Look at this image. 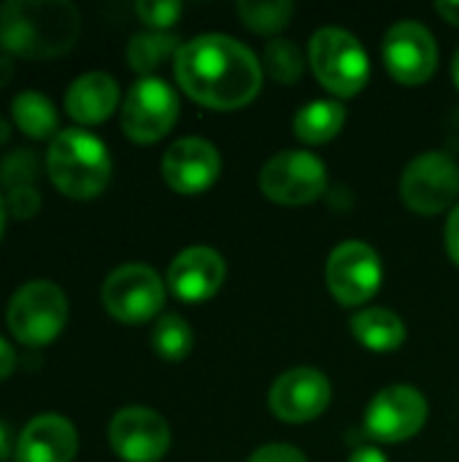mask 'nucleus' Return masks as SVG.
I'll return each mask as SVG.
<instances>
[{
  "label": "nucleus",
  "instance_id": "nucleus-25",
  "mask_svg": "<svg viewBox=\"0 0 459 462\" xmlns=\"http://www.w3.org/2000/svg\"><path fill=\"white\" fill-rule=\"evenodd\" d=\"M262 70L276 84H298L306 70L303 49L289 38H273L262 51Z\"/></svg>",
  "mask_w": 459,
  "mask_h": 462
},
{
  "label": "nucleus",
  "instance_id": "nucleus-15",
  "mask_svg": "<svg viewBox=\"0 0 459 462\" xmlns=\"http://www.w3.org/2000/svg\"><path fill=\"white\" fill-rule=\"evenodd\" d=\"M222 173L219 149L197 135L179 138L162 157V179L179 195H200L216 184Z\"/></svg>",
  "mask_w": 459,
  "mask_h": 462
},
{
  "label": "nucleus",
  "instance_id": "nucleus-13",
  "mask_svg": "<svg viewBox=\"0 0 459 462\" xmlns=\"http://www.w3.org/2000/svg\"><path fill=\"white\" fill-rule=\"evenodd\" d=\"M108 444L124 462H160L170 449V428L149 406H124L108 425Z\"/></svg>",
  "mask_w": 459,
  "mask_h": 462
},
{
  "label": "nucleus",
  "instance_id": "nucleus-22",
  "mask_svg": "<svg viewBox=\"0 0 459 462\" xmlns=\"http://www.w3.org/2000/svg\"><path fill=\"white\" fill-rule=\"evenodd\" d=\"M179 49L181 41L173 32H157V30L135 32L127 43V62L141 79H149L165 60L176 57Z\"/></svg>",
  "mask_w": 459,
  "mask_h": 462
},
{
  "label": "nucleus",
  "instance_id": "nucleus-17",
  "mask_svg": "<svg viewBox=\"0 0 459 462\" xmlns=\"http://www.w3.org/2000/svg\"><path fill=\"white\" fill-rule=\"evenodd\" d=\"M78 452V433L70 420L60 414H41L24 425L14 444L16 462H73Z\"/></svg>",
  "mask_w": 459,
  "mask_h": 462
},
{
  "label": "nucleus",
  "instance_id": "nucleus-24",
  "mask_svg": "<svg viewBox=\"0 0 459 462\" xmlns=\"http://www.w3.org/2000/svg\"><path fill=\"white\" fill-rule=\"evenodd\" d=\"M235 11L252 32L276 35L289 24L295 5L289 0H241Z\"/></svg>",
  "mask_w": 459,
  "mask_h": 462
},
{
  "label": "nucleus",
  "instance_id": "nucleus-6",
  "mask_svg": "<svg viewBox=\"0 0 459 462\" xmlns=\"http://www.w3.org/2000/svg\"><path fill=\"white\" fill-rule=\"evenodd\" d=\"M260 189L279 206H306L325 195L327 165L306 149H284L260 171Z\"/></svg>",
  "mask_w": 459,
  "mask_h": 462
},
{
  "label": "nucleus",
  "instance_id": "nucleus-3",
  "mask_svg": "<svg viewBox=\"0 0 459 462\" xmlns=\"http://www.w3.org/2000/svg\"><path fill=\"white\" fill-rule=\"evenodd\" d=\"M111 154L89 130H60L46 149L49 181L70 200H92L111 181Z\"/></svg>",
  "mask_w": 459,
  "mask_h": 462
},
{
  "label": "nucleus",
  "instance_id": "nucleus-2",
  "mask_svg": "<svg viewBox=\"0 0 459 462\" xmlns=\"http://www.w3.org/2000/svg\"><path fill=\"white\" fill-rule=\"evenodd\" d=\"M81 14L68 0H8L0 8V46L24 60H51L73 49Z\"/></svg>",
  "mask_w": 459,
  "mask_h": 462
},
{
  "label": "nucleus",
  "instance_id": "nucleus-29",
  "mask_svg": "<svg viewBox=\"0 0 459 462\" xmlns=\"http://www.w3.org/2000/svg\"><path fill=\"white\" fill-rule=\"evenodd\" d=\"M246 462H308L306 455L292 444H265L254 449Z\"/></svg>",
  "mask_w": 459,
  "mask_h": 462
},
{
  "label": "nucleus",
  "instance_id": "nucleus-5",
  "mask_svg": "<svg viewBox=\"0 0 459 462\" xmlns=\"http://www.w3.org/2000/svg\"><path fill=\"white\" fill-rule=\"evenodd\" d=\"M68 322V298L49 279H32L22 284L5 309V325L11 336L24 346L51 344Z\"/></svg>",
  "mask_w": 459,
  "mask_h": 462
},
{
  "label": "nucleus",
  "instance_id": "nucleus-4",
  "mask_svg": "<svg viewBox=\"0 0 459 462\" xmlns=\"http://www.w3.org/2000/svg\"><path fill=\"white\" fill-rule=\"evenodd\" d=\"M308 65L335 97H354L371 79V60L357 35L344 27H319L308 41Z\"/></svg>",
  "mask_w": 459,
  "mask_h": 462
},
{
  "label": "nucleus",
  "instance_id": "nucleus-32",
  "mask_svg": "<svg viewBox=\"0 0 459 462\" xmlns=\"http://www.w3.org/2000/svg\"><path fill=\"white\" fill-rule=\"evenodd\" d=\"M433 8H436V14H441L449 24L459 27V0H438Z\"/></svg>",
  "mask_w": 459,
  "mask_h": 462
},
{
  "label": "nucleus",
  "instance_id": "nucleus-27",
  "mask_svg": "<svg viewBox=\"0 0 459 462\" xmlns=\"http://www.w3.org/2000/svg\"><path fill=\"white\" fill-rule=\"evenodd\" d=\"M181 11L184 5L179 0H138L135 3L138 19L157 32H168L181 19Z\"/></svg>",
  "mask_w": 459,
  "mask_h": 462
},
{
  "label": "nucleus",
  "instance_id": "nucleus-38",
  "mask_svg": "<svg viewBox=\"0 0 459 462\" xmlns=\"http://www.w3.org/2000/svg\"><path fill=\"white\" fill-rule=\"evenodd\" d=\"M8 141V122L0 116V143H5Z\"/></svg>",
  "mask_w": 459,
  "mask_h": 462
},
{
  "label": "nucleus",
  "instance_id": "nucleus-12",
  "mask_svg": "<svg viewBox=\"0 0 459 462\" xmlns=\"http://www.w3.org/2000/svg\"><path fill=\"white\" fill-rule=\"evenodd\" d=\"M384 65L390 76L406 87H419L433 79L438 68L436 35L419 19H400L384 32Z\"/></svg>",
  "mask_w": 459,
  "mask_h": 462
},
{
  "label": "nucleus",
  "instance_id": "nucleus-19",
  "mask_svg": "<svg viewBox=\"0 0 459 462\" xmlns=\"http://www.w3.org/2000/svg\"><path fill=\"white\" fill-rule=\"evenodd\" d=\"M349 330H352V336H354L368 352H376V355L398 352V349L406 344V336H409L403 319H400L395 311L381 309V306L360 309V311L352 317Z\"/></svg>",
  "mask_w": 459,
  "mask_h": 462
},
{
  "label": "nucleus",
  "instance_id": "nucleus-7",
  "mask_svg": "<svg viewBox=\"0 0 459 462\" xmlns=\"http://www.w3.org/2000/svg\"><path fill=\"white\" fill-rule=\"evenodd\" d=\"M103 306L122 325H143L165 306V282L143 263H127L103 282Z\"/></svg>",
  "mask_w": 459,
  "mask_h": 462
},
{
  "label": "nucleus",
  "instance_id": "nucleus-1",
  "mask_svg": "<svg viewBox=\"0 0 459 462\" xmlns=\"http://www.w3.org/2000/svg\"><path fill=\"white\" fill-rule=\"evenodd\" d=\"M179 87L200 106L235 111L262 89V65L241 41L222 32H203L181 43L173 57Z\"/></svg>",
  "mask_w": 459,
  "mask_h": 462
},
{
  "label": "nucleus",
  "instance_id": "nucleus-34",
  "mask_svg": "<svg viewBox=\"0 0 459 462\" xmlns=\"http://www.w3.org/2000/svg\"><path fill=\"white\" fill-rule=\"evenodd\" d=\"M11 79H14V60H11V54L0 51V89H3Z\"/></svg>",
  "mask_w": 459,
  "mask_h": 462
},
{
  "label": "nucleus",
  "instance_id": "nucleus-23",
  "mask_svg": "<svg viewBox=\"0 0 459 462\" xmlns=\"http://www.w3.org/2000/svg\"><path fill=\"white\" fill-rule=\"evenodd\" d=\"M195 346V333L189 328V322L179 314H165L154 322L151 330V349L168 360V363H179L184 357H189Z\"/></svg>",
  "mask_w": 459,
  "mask_h": 462
},
{
  "label": "nucleus",
  "instance_id": "nucleus-11",
  "mask_svg": "<svg viewBox=\"0 0 459 462\" xmlns=\"http://www.w3.org/2000/svg\"><path fill=\"white\" fill-rule=\"evenodd\" d=\"M427 422V398L411 384H392L365 409V433L379 444H403Z\"/></svg>",
  "mask_w": 459,
  "mask_h": 462
},
{
  "label": "nucleus",
  "instance_id": "nucleus-37",
  "mask_svg": "<svg viewBox=\"0 0 459 462\" xmlns=\"http://www.w3.org/2000/svg\"><path fill=\"white\" fill-rule=\"evenodd\" d=\"M452 79H454V84H457L459 89V49L457 54H454V60H452Z\"/></svg>",
  "mask_w": 459,
  "mask_h": 462
},
{
  "label": "nucleus",
  "instance_id": "nucleus-35",
  "mask_svg": "<svg viewBox=\"0 0 459 462\" xmlns=\"http://www.w3.org/2000/svg\"><path fill=\"white\" fill-rule=\"evenodd\" d=\"M8 455H14V447H11V433H8V428L0 422V460H8Z\"/></svg>",
  "mask_w": 459,
  "mask_h": 462
},
{
  "label": "nucleus",
  "instance_id": "nucleus-9",
  "mask_svg": "<svg viewBox=\"0 0 459 462\" xmlns=\"http://www.w3.org/2000/svg\"><path fill=\"white\" fill-rule=\"evenodd\" d=\"M325 279H327V290L341 306L357 309L379 295L384 282V265L371 244L344 241L330 252L325 265Z\"/></svg>",
  "mask_w": 459,
  "mask_h": 462
},
{
  "label": "nucleus",
  "instance_id": "nucleus-36",
  "mask_svg": "<svg viewBox=\"0 0 459 462\" xmlns=\"http://www.w3.org/2000/svg\"><path fill=\"white\" fill-rule=\"evenodd\" d=\"M5 219H8V208H5V198L0 195V238L5 233Z\"/></svg>",
  "mask_w": 459,
  "mask_h": 462
},
{
  "label": "nucleus",
  "instance_id": "nucleus-14",
  "mask_svg": "<svg viewBox=\"0 0 459 462\" xmlns=\"http://www.w3.org/2000/svg\"><path fill=\"white\" fill-rule=\"evenodd\" d=\"M333 401L330 379L311 365H298L281 374L271 387V411L276 420L289 425H303L327 411Z\"/></svg>",
  "mask_w": 459,
  "mask_h": 462
},
{
  "label": "nucleus",
  "instance_id": "nucleus-28",
  "mask_svg": "<svg viewBox=\"0 0 459 462\" xmlns=\"http://www.w3.org/2000/svg\"><path fill=\"white\" fill-rule=\"evenodd\" d=\"M5 208L16 219L35 217L38 208H41V192H38V187L35 184H22V187L5 189Z\"/></svg>",
  "mask_w": 459,
  "mask_h": 462
},
{
  "label": "nucleus",
  "instance_id": "nucleus-16",
  "mask_svg": "<svg viewBox=\"0 0 459 462\" xmlns=\"http://www.w3.org/2000/svg\"><path fill=\"white\" fill-rule=\"evenodd\" d=\"M227 276L225 257L211 246H189L179 252L168 268V290L181 303H206L211 300Z\"/></svg>",
  "mask_w": 459,
  "mask_h": 462
},
{
  "label": "nucleus",
  "instance_id": "nucleus-8",
  "mask_svg": "<svg viewBox=\"0 0 459 462\" xmlns=\"http://www.w3.org/2000/svg\"><path fill=\"white\" fill-rule=\"evenodd\" d=\"M179 95L165 79H138L122 100V130L133 143H157L179 122Z\"/></svg>",
  "mask_w": 459,
  "mask_h": 462
},
{
  "label": "nucleus",
  "instance_id": "nucleus-30",
  "mask_svg": "<svg viewBox=\"0 0 459 462\" xmlns=\"http://www.w3.org/2000/svg\"><path fill=\"white\" fill-rule=\"evenodd\" d=\"M446 252H449L452 263L459 268V206L452 208L449 222H446Z\"/></svg>",
  "mask_w": 459,
  "mask_h": 462
},
{
  "label": "nucleus",
  "instance_id": "nucleus-18",
  "mask_svg": "<svg viewBox=\"0 0 459 462\" xmlns=\"http://www.w3.org/2000/svg\"><path fill=\"white\" fill-rule=\"evenodd\" d=\"M68 116L78 125H100L119 108V84L111 73L89 70L65 92Z\"/></svg>",
  "mask_w": 459,
  "mask_h": 462
},
{
  "label": "nucleus",
  "instance_id": "nucleus-31",
  "mask_svg": "<svg viewBox=\"0 0 459 462\" xmlns=\"http://www.w3.org/2000/svg\"><path fill=\"white\" fill-rule=\"evenodd\" d=\"M16 368V355L11 349V344L0 336V379H8Z\"/></svg>",
  "mask_w": 459,
  "mask_h": 462
},
{
  "label": "nucleus",
  "instance_id": "nucleus-10",
  "mask_svg": "<svg viewBox=\"0 0 459 462\" xmlns=\"http://www.w3.org/2000/svg\"><path fill=\"white\" fill-rule=\"evenodd\" d=\"M403 203L419 217L444 214L459 195V165L446 152L414 157L400 179Z\"/></svg>",
  "mask_w": 459,
  "mask_h": 462
},
{
  "label": "nucleus",
  "instance_id": "nucleus-20",
  "mask_svg": "<svg viewBox=\"0 0 459 462\" xmlns=\"http://www.w3.org/2000/svg\"><path fill=\"white\" fill-rule=\"evenodd\" d=\"M346 125V108L338 100H311L295 114V135L308 146H322L333 141Z\"/></svg>",
  "mask_w": 459,
  "mask_h": 462
},
{
  "label": "nucleus",
  "instance_id": "nucleus-26",
  "mask_svg": "<svg viewBox=\"0 0 459 462\" xmlns=\"http://www.w3.org/2000/svg\"><path fill=\"white\" fill-rule=\"evenodd\" d=\"M38 157L30 149H14L11 154L3 157L0 162V181L5 189L11 187H22V184H32L38 179Z\"/></svg>",
  "mask_w": 459,
  "mask_h": 462
},
{
  "label": "nucleus",
  "instance_id": "nucleus-33",
  "mask_svg": "<svg viewBox=\"0 0 459 462\" xmlns=\"http://www.w3.org/2000/svg\"><path fill=\"white\" fill-rule=\"evenodd\" d=\"M349 462H390V460H387V455H384L381 449H376V447H360V449H354V452H352Z\"/></svg>",
  "mask_w": 459,
  "mask_h": 462
},
{
  "label": "nucleus",
  "instance_id": "nucleus-21",
  "mask_svg": "<svg viewBox=\"0 0 459 462\" xmlns=\"http://www.w3.org/2000/svg\"><path fill=\"white\" fill-rule=\"evenodd\" d=\"M11 116L16 127L32 141H51L57 135V108L46 95L35 89H24L11 100Z\"/></svg>",
  "mask_w": 459,
  "mask_h": 462
}]
</instances>
